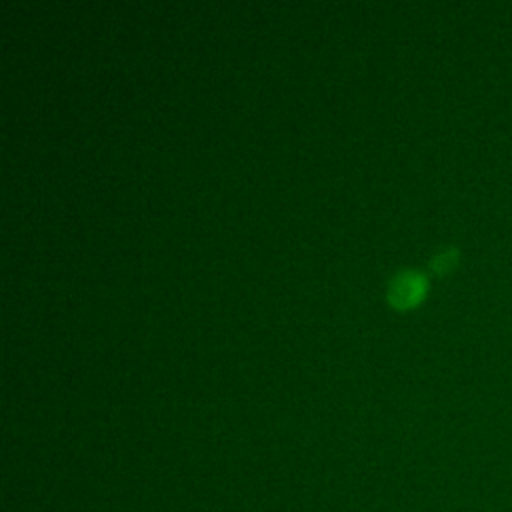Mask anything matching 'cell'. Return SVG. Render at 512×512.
Wrapping results in <instances>:
<instances>
[{
	"label": "cell",
	"mask_w": 512,
	"mask_h": 512,
	"mask_svg": "<svg viewBox=\"0 0 512 512\" xmlns=\"http://www.w3.org/2000/svg\"><path fill=\"white\" fill-rule=\"evenodd\" d=\"M428 294V276L414 268L394 272L386 284V300L396 310H410L418 306Z\"/></svg>",
	"instance_id": "obj_1"
},
{
	"label": "cell",
	"mask_w": 512,
	"mask_h": 512,
	"mask_svg": "<svg viewBox=\"0 0 512 512\" xmlns=\"http://www.w3.org/2000/svg\"><path fill=\"white\" fill-rule=\"evenodd\" d=\"M460 260V250L456 246H444L440 248L438 252L432 254L430 258V268L432 272H436L438 276H444L448 272L454 270V266L458 264Z\"/></svg>",
	"instance_id": "obj_2"
}]
</instances>
